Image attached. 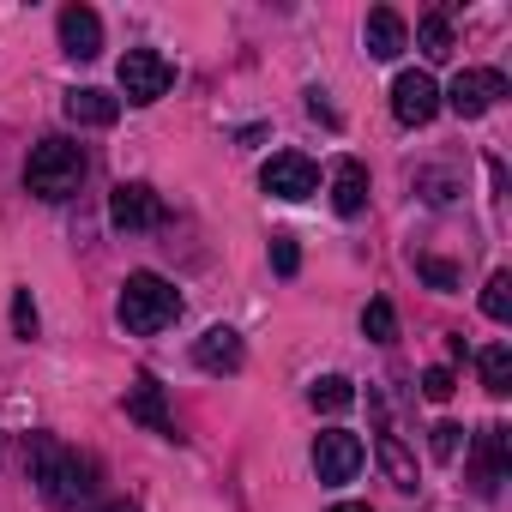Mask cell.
Wrapping results in <instances>:
<instances>
[{"mask_svg":"<svg viewBox=\"0 0 512 512\" xmlns=\"http://www.w3.org/2000/svg\"><path fill=\"white\" fill-rule=\"evenodd\" d=\"M31 482L43 488L49 506H79L97 488V458L61 446L55 434H31Z\"/></svg>","mask_w":512,"mask_h":512,"instance_id":"cell-1","label":"cell"},{"mask_svg":"<svg viewBox=\"0 0 512 512\" xmlns=\"http://www.w3.org/2000/svg\"><path fill=\"white\" fill-rule=\"evenodd\" d=\"M121 326L133 332V338H157V332H169L175 320H181V296H175V284L169 278H157V272H133L127 284H121Z\"/></svg>","mask_w":512,"mask_h":512,"instance_id":"cell-2","label":"cell"},{"mask_svg":"<svg viewBox=\"0 0 512 512\" xmlns=\"http://www.w3.org/2000/svg\"><path fill=\"white\" fill-rule=\"evenodd\" d=\"M79 181H85V151L73 139H43L25 163V187L37 199H73Z\"/></svg>","mask_w":512,"mask_h":512,"instance_id":"cell-3","label":"cell"},{"mask_svg":"<svg viewBox=\"0 0 512 512\" xmlns=\"http://www.w3.org/2000/svg\"><path fill=\"white\" fill-rule=\"evenodd\" d=\"M115 79H121V97L145 109V103H157V97L175 85V67H169L157 49H127L121 67H115Z\"/></svg>","mask_w":512,"mask_h":512,"instance_id":"cell-4","label":"cell"},{"mask_svg":"<svg viewBox=\"0 0 512 512\" xmlns=\"http://www.w3.org/2000/svg\"><path fill=\"white\" fill-rule=\"evenodd\" d=\"M500 97H506V73H494V67H470V73L452 79V91H440V103H446L452 115H464V121L488 115Z\"/></svg>","mask_w":512,"mask_h":512,"instance_id":"cell-5","label":"cell"},{"mask_svg":"<svg viewBox=\"0 0 512 512\" xmlns=\"http://www.w3.org/2000/svg\"><path fill=\"white\" fill-rule=\"evenodd\" d=\"M362 440L350 434V428H326L320 440H314V476L326 482V488H338V482H356V470H362Z\"/></svg>","mask_w":512,"mask_h":512,"instance_id":"cell-6","label":"cell"},{"mask_svg":"<svg viewBox=\"0 0 512 512\" xmlns=\"http://www.w3.org/2000/svg\"><path fill=\"white\" fill-rule=\"evenodd\" d=\"M392 115H398L404 127H428V121L440 115V85H434L422 67L398 73V79H392Z\"/></svg>","mask_w":512,"mask_h":512,"instance_id":"cell-7","label":"cell"},{"mask_svg":"<svg viewBox=\"0 0 512 512\" xmlns=\"http://www.w3.org/2000/svg\"><path fill=\"white\" fill-rule=\"evenodd\" d=\"M260 187H266L272 199H308V193H320V169H314L302 151H278V157L260 169Z\"/></svg>","mask_w":512,"mask_h":512,"instance_id":"cell-8","label":"cell"},{"mask_svg":"<svg viewBox=\"0 0 512 512\" xmlns=\"http://www.w3.org/2000/svg\"><path fill=\"white\" fill-rule=\"evenodd\" d=\"M109 217H115V229L139 235V229H157V223H163V199H157V187H145V181H121L115 199H109Z\"/></svg>","mask_w":512,"mask_h":512,"instance_id":"cell-9","label":"cell"},{"mask_svg":"<svg viewBox=\"0 0 512 512\" xmlns=\"http://www.w3.org/2000/svg\"><path fill=\"white\" fill-rule=\"evenodd\" d=\"M61 49H67L73 61H97V55H103V19H97L91 7H67V13H61Z\"/></svg>","mask_w":512,"mask_h":512,"instance_id":"cell-10","label":"cell"},{"mask_svg":"<svg viewBox=\"0 0 512 512\" xmlns=\"http://www.w3.org/2000/svg\"><path fill=\"white\" fill-rule=\"evenodd\" d=\"M362 43H368V55H374V61H398V55L410 49V25H404L392 7H374V13H368V25H362Z\"/></svg>","mask_w":512,"mask_h":512,"instance_id":"cell-11","label":"cell"},{"mask_svg":"<svg viewBox=\"0 0 512 512\" xmlns=\"http://www.w3.org/2000/svg\"><path fill=\"white\" fill-rule=\"evenodd\" d=\"M127 416H133V422H145L151 434H169V440H175V416H169L163 386H157L151 374H139V380L127 386Z\"/></svg>","mask_w":512,"mask_h":512,"instance_id":"cell-12","label":"cell"},{"mask_svg":"<svg viewBox=\"0 0 512 512\" xmlns=\"http://www.w3.org/2000/svg\"><path fill=\"white\" fill-rule=\"evenodd\" d=\"M506 446H512V434L500 422L476 434V494H494L506 482Z\"/></svg>","mask_w":512,"mask_h":512,"instance_id":"cell-13","label":"cell"},{"mask_svg":"<svg viewBox=\"0 0 512 512\" xmlns=\"http://www.w3.org/2000/svg\"><path fill=\"white\" fill-rule=\"evenodd\" d=\"M193 362H199L205 374H235V368H241V332L211 326V332L193 344Z\"/></svg>","mask_w":512,"mask_h":512,"instance_id":"cell-14","label":"cell"},{"mask_svg":"<svg viewBox=\"0 0 512 512\" xmlns=\"http://www.w3.org/2000/svg\"><path fill=\"white\" fill-rule=\"evenodd\" d=\"M115 115H121V97H109L97 85L67 91V121H79V127H115Z\"/></svg>","mask_w":512,"mask_h":512,"instance_id":"cell-15","label":"cell"},{"mask_svg":"<svg viewBox=\"0 0 512 512\" xmlns=\"http://www.w3.org/2000/svg\"><path fill=\"white\" fill-rule=\"evenodd\" d=\"M332 205H338V217L368 211V169H362L356 157H344V163L332 169Z\"/></svg>","mask_w":512,"mask_h":512,"instance_id":"cell-16","label":"cell"},{"mask_svg":"<svg viewBox=\"0 0 512 512\" xmlns=\"http://www.w3.org/2000/svg\"><path fill=\"white\" fill-rule=\"evenodd\" d=\"M380 464H386V476H392V488H416V464H410V452H404V440L398 434H386L380 428Z\"/></svg>","mask_w":512,"mask_h":512,"instance_id":"cell-17","label":"cell"},{"mask_svg":"<svg viewBox=\"0 0 512 512\" xmlns=\"http://www.w3.org/2000/svg\"><path fill=\"white\" fill-rule=\"evenodd\" d=\"M308 404H314V410H326V416H338V410H350V404H356V386H350L344 374H326V380H314Z\"/></svg>","mask_w":512,"mask_h":512,"instance_id":"cell-18","label":"cell"},{"mask_svg":"<svg viewBox=\"0 0 512 512\" xmlns=\"http://www.w3.org/2000/svg\"><path fill=\"white\" fill-rule=\"evenodd\" d=\"M482 386H488L494 398L512 392V350H506V344H488V350H482Z\"/></svg>","mask_w":512,"mask_h":512,"instance_id":"cell-19","label":"cell"},{"mask_svg":"<svg viewBox=\"0 0 512 512\" xmlns=\"http://www.w3.org/2000/svg\"><path fill=\"white\" fill-rule=\"evenodd\" d=\"M416 43H422L428 61H446V55H452V25H446V13H428V19L416 25Z\"/></svg>","mask_w":512,"mask_h":512,"instance_id":"cell-20","label":"cell"},{"mask_svg":"<svg viewBox=\"0 0 512 512\" xmlns=\"http://www.w3.org/2000/svg\"><path fill=\"white\" fill-rule=\"evenodd\" d=\"M362 332H368L374 344H392V338H398V314H392V302H386V296H374V302H368Z\"/></svg>","mask_w":512,"mask_h":512,"instance_id":"cell-21","label":"cell"},{"mask_svg":"<svg viewBox=\"0 0 512 512\" xmlns=\"http://www.w3.org/2000/svg\"><path fill=\"white\" fill-rule=\"evenodd\" d=\"M482 314H488V320H500V326L512 320V278H506V272H494V278H488V290H482Z\"/></svg>","mask_w":512,"mask_h":512,"instance_id":"cell-22","label":"cell"},{"mask_svg":"<svg viewBox=\"0 0 512 512\" xmlns=\"http://www.w3.org/2000/svg\"><path fill=\"white\" fill-rule=\"evenodd\" d=\"M416 272H422L434 290H458V272H452L446 260H434V253H416Z\"/></svg>","mask_w":512,"mask_h":512,"instance_id":"cell-23","label":"cell"},{"mask_svg":"<svg viewBox=\"0 0 512 512\" xmlns=\"http://www.w3.org/2000/svg\"><path fill=\"white\" fill-rule=\"evenodd\" d=\"M458 446H464V428H458V422H434V458H440V464H452V458H458Z\"/></svg>","mask_w":512,"mask_h":512,"instance_id":"cell-24","label":"cell"},{"mask_svg":"<svg viewBox=\"0 0 512 512\" xmlns=\"http://www.w3.org/2000/svg\"><path fill=\"white\" fill-rule=\"evenodd\" d=\"M272 266H278V278H296V266H302L296 235H272Z\"/></svg>","mask_w":512,"mask_h":512,"instance_id":"cell-25","label":"cell"},{"mask_svg":"<svg viewBox=\"0 0 512 512\" xmlns=\"http://www.w3.org/2000/svg\"><path fill=\"white\" fill-rule=\"evenodd\" d=\"M13 332L19 338H37V302H31V290L13 296Z\"/></svg>","mask_w":512,"mask_h":512,"instance_id":"cell-26","label":"cell"},{"mask_svg":"<svg viewBox=\"0 0 512 512\" xmlns=\"http://www.w3.org/2000/svg\"><path fill=\"white\" fill-rule=\"evenodd\" d=\"M422 392H428L434 404H446V398L458 392V380H452V368H428V374H422Z\"/></svg>","mask_w":512,"mask_h":512,"instance_id":"cell-27","label":"cell"},{"mask_svg":"<svg viewBox=\"0 0 512 512\" xmlns=\"http://www.w3.org/2000/svg\"><path fill=\"white\" fill-rule=\"evenodd\" d=\"M97 512H139L133 500H109V506H97Z\"/></svg>","mask_w":512,"mask_h":512,"instance_id":"cell-28","label":"cell"},{"mask_svg":"<svg viewBox=\"0 0 512 512\" xmlns=\"http://www.w3.org/2000/svg\"><path fill=\"white\" fill-rule=\"evenodd\" d=\"M332 512H374V506H362V500H338Z\"/></svg>","mask_w":512,"mask_h":512,"instance_id":"cell-29","label":"cell"}]
</instances>
